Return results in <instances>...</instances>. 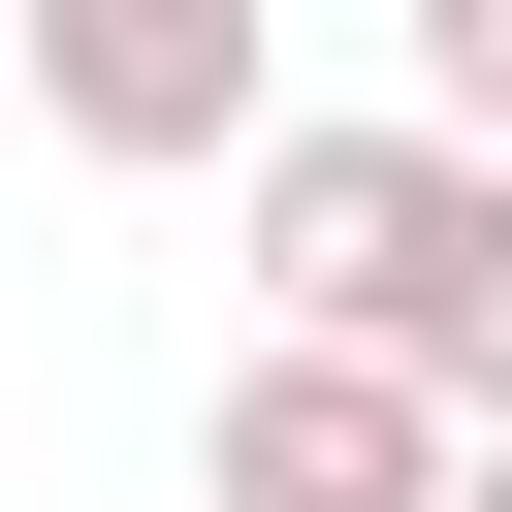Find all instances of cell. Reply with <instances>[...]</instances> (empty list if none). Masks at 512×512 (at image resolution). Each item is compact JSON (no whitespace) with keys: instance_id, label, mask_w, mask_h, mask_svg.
I'll return each mask as SVG.
<instances>
[{"instance_id":"6da1fadb","label":"cell","mask_w":512,"mask_h":512,"mask_svg":"<svg viewBox=\"0 0 512 512\" xmlns=\"http://www.w3.org/2000/svg\"><path fill=\"white\" fill-rule=\"evenodd\" d=\"M256 288H288V352H352V384H416L448 448H512V160H448V128H256Z\"/></svg>"},{"instance_id":"7a4b0ae2","label":"cell","mask_w":512,"mask_h":512,"mask_svg":"<svg viewBox=\"0 0 512 512\" xmlns=\"http://www.w3.org/2000/svg\"><path fill=\"white\" fill-rule=\"evenodd\" d=\"M0 64H32V128H64V160H128V192L288 128V96H256V0H0Z\"/></svg>"},{"instance_id":"3957f363","label":"cell","mask_w":512,"mask_h":512,"mask_svg":"<svg viewBox=\"0 0 512 512\" xmlns=\"http://www.w3.org/2000/svg\"><path fill=\"white\" fill-rule=\"evenodd\" d=\"M192 512H448V416L256 320V352H224V416H192Z\"/></svg>"},{"instance_id":"277c9868","label":"cell","mask_w":512,"mask_h":512,"mask_svg":"<svg viewBox=\"0 0 512 512\" xmlns=\"http://www.w3.org/2000/svg\"><path fill=\"white\" fill-rule=\"evenodd\" d=\"M384 128H448V160H512V0H416V96Z\"/></svg>"},{"instance_id":"5b68a950","label":"cell","mask_w":512,"mask_h":512,"mask_svg":"<svg viewBox=\"0 0 512 512\" xmlns=\"http://www.w3.org/2000/svg\"><path fill=\"white\" fill-rule=\"evenodd\" d=\"M448 512H512V448H448Z\"/></svg>"}]
</instances>
